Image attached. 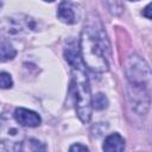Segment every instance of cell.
Masks as SVG:
<instances>
[{
    "instance_id": "cell-13",
    "label": "cell",
    "mask_w": 152,
    "mask_h": 152,
    "mask_svg": "<svg viewBox=\"0 0 152 152\" xmlns=\"http://www.w3.org/2000/svg\"><path fill=\"white\" fill-rule=\"evenodd\" d=\"M129 1H138V0H129Z\"/></svg>"
},
{
    "instance_id": "cell-7",
    "label": "cell",
    "mask_w": 152,
    "mask_h": 152,
    "mask_svg": "<svg viewBox=\"0 0 152 152\" xmlns=\"http://www.w3.org/2000/svg\"><path fill=\"white\" fill-rule=\"evenodd\" d=\"M17 51L15 49L8 43L0 44V62H7L15 57Z\"/></svg>"
},
{
    "instance_id": "cell-2",
    "label": "cell",
    "mask_w": 152,
    "mask_h": 152,
    "mask_svg": "<svg viewBox=\"0 0 152 152\" xmlns=\"http://www.w3.org/2000/svg\"><path fill=\"white\" fill-rule=\"evenodd\" d=\"M106 38L103 32L94 26H84L81 34V59L84 65L96 72H103L108 70V62L106 57L104 44Z\"/></svg>"
},
{
    "instance_id": "cell-11",
    "label": "cell",
    "mask_w": 152,
    "mask_h": 152,
    "mask_svg": "<svg viewBox=\"0 0 152 152\" xmlns=\"http://www.w3.org/2000/svg\"><path fill=\"white\" fill-rule=\"evenodd\" d=\"M150 11H151V5H147V6L145 7L144 12H142V14H144L147 19H151V13H150Z\"/></svg>"
},
{
    "instance_id": "cell-3",
    "label": "cell",
    "mask_w": 152,
    "mask_h": 152,
    "mask_svg": "<svg viewBox=\"0 0 152 152\" xmlns=\"http://www.w3.org/2000/svg\"><path fill=\"white\" fill-rule=\"evenodd\" d=\"M128 77L132 80L134 86H144L145 83H148L150 81V69L147 64H145L144 61L140 58H137V56L128 63Z\"/></svg>"
},
{
    "instance_id": "cell-6",
    "label": "cell",
    "mask_w": 152,
    "mask_h": 152,
    "mask_svg": "<svg viewBox=\"0 0 152 152\" xmlns=\"http://www.w3.org/2000/svg\"><path fill=\"white\" fill-rule=\"evenodd\" d=\"M102 148L107 152H120L125 148V140L120 134L113 133L104 139Z\"/></svg>"
},
{
    "instance_id": "cell-12",
    "label": "cell",
    "mask_w": 152,
    "mask_h": 152,
    "mask_svg": "<svg viewBox=\"0 0 152 152\" xmlns=\"http://www.w3.org/2000/svg\"><path fill=\"white\" fill-rule=\"evenodd\" d=\"M45 1H50L51 2V1H55V0H45Z\"/></svg>"
},
{
    "instance_id": "cell-1",
    "label": "cell",
    "mask_w": 152,
    "mask_h": 152,
    "mask_svg": "<svg viewBox=\"0 0 152 152\" xmlns=\"http://www.w3.org/2000/svg\"><path fill=\"white\" fill-rule=\"evenodd\" d=\"M66 62L71 66V82L75 96V108L82 122H88L91 116V94L89 80L80 52L75 46H68L64 51Z\"/></svg>"
},
{
    "instance_id": "cell-4",
    "label": "cell",
    "mask_w": 152,
    "mask_h": 152,
    "mask_svg": "<svg viewBox=\"0 0 152 152\" xmlns=\"http://www.w3.org/2000/svg\"><path fill=\"white\" fill-rule=\"evenodd\" d=\"M14 119L19 125L25 127H36L40 124V116L36 112L21 107L14 110Z\"/></svg>"
},
{
    "instance_id": "cell-10",
    "label": "cell",
    "mask_w": 152,
    "mask_h": 152,
    "mask_svg": "<svg viewBox=\"0 0 152 152\" xmlns=\"http://www.w3.org/2000/svg\"><path fill=\"white\" fill-rule=\"evenodd\" d=\"M69 150L70 151H76V152H84V151H88V147L84 146V145H81V144H76V145H72Z\"/></svg>"
},
{
    "instance_id": "cell-5",
    "label": "cell",
    "mask_w": 152,
    "mask_h": 152,
    "mask_svg": "<svg viewBox=\"0 0 152 152\" xmlns=\"http://www.w3.org/2000/svg\"><path fill=\"white\" fill-rule=\"evenodd\" d=\"M57 17L61 21L65 24H75L78 18L76 6L68 0L62 1L57 10Z\"/></svg>"
},
{
    "instance_id": "cell-8",
    "label": "cell",
    "mask_w": 152,
    "mask_h": 152,
    "mask_svg": "<svg viewBox=\"0 0 152 152\" xmlns=\"http://www.w3.org/2000/svg\"><path fill=\"white\" fill-rule=\"evenodd\" d=\"M91 106H93L95 109H97V110L104 109V108L108 106V100H107V97H106L103 94L99 93V94H96V95L94 96V99L91 97Z\"/></svg>"
},
{
    "instance_id": "cell-9",
    "label": "cell",
    "mask_w": 152,
    "mask_h": 152,
    "mask_svg": "<svg viewBox=\"0 0 152 152\" xmlns=\"http://www.w3.org/2000/svg\"><path fill=\"white\" fill-rule=\"evenodd\" d=\"M12 84H13V81L11 75L7 72H0V88L7 89V88H11Z\"/></svg>"
}]
</instances>
